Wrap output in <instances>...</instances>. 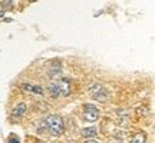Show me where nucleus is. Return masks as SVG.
I'll list each match as a JSON object with an SVG mask.
<instances>
[{
    "mask_svg": "<svg viewBox=\"0 0 155 143\" xmlns=\"http://www.w3.org/2000/svg\"><path fill=\"white\" fill-rule=\"evenodd\" d=\"M43 125V130H46L48 133H50L52 136H59L65 130V123L63 119L58 115H49L46 116L42 122Z\"/></svg>",
    "mask_w": 155,
    "mask_h": 143,
    "instance_id": "f257e3e1",
    "label": "nucleus"
},
{
    "mask_svg": "<svg viewBox=\"0 0 155 143\" xmlns=\"http://www.w3.org/2000/svg\"><path fill=\"white\" fill-rule=\"evenodd\" d=\"M83 119L88 122H96L99 119V110L94 105H83Z\"/></svg>",
    "mask_w": 155,
    "mask_h": 143,
    "instance_id": "f03ea898",
    "label": "nucleus"
},
{
    "mask_svg": "<svg viewBox=\"0 0 155 143\" xmlns=\"http://www.w3.org/2000/svg\"><path fill=\"white\" fill-rule=\"evenodd\" d=\"M91 94H92V97L96 100H99V102H106L108 100V90L105 87H102L99 84H96L94 87L91 89Z\"/></svg>",
    "mask_w": 155,
    "mask_h": 143,
    "instance_id": "7ed1b4c3",
    "label": "nucleus"
},
{
    "mask_svg": "<svg viewBox=\"0 0 155 143\" xmlns=\"http://www.w3.org/2000/svg\"><path fill=\"white\" fill-rule=\"evenodd\" d=\"M56 86H58V90H59V96H68L71 93V80L69 79L56 80Z\"/></svg>",
    "mask_w": 155,
    "mask_h": 143,
    "instance_id": "20e7f679",
    "label": "nucleus"
},
{
    "mask_svg": "<svg viewBox=\"0 0 155 143\" xmlns=\"http://www.w3.org/2000/svg\"><path fill=\"white\" fill-rule=\"evenodd\" d=\"M25 112H26V105L25 103H19V105L13 109V112H12V120H17V119H20L23 115H25Z\"/></svg>",
    "mask_w": 155,
    "mask_h": 143,
    "instance_id": "39448f33",
    "label": "nucleus"
},
{
    "mask_svg": "<svg viewBox=\"0 0 155 143\" xmlns=\"http://www.w3.org/2000/svg\"><path fill=\"white\" fill-rule=\"evenodd\" d=\"M22 87L28 92H32V93H36V94H43V89L39 87V86H33V84H28V83H23Z\"/></svg>",
    "mask_w": 155,
    "mask_h": 143,
    "instance_id": "423d86ee",
    "label": "nucleus"
},
{
    "mask_svg": "<svg viewBox=\"0 0 155 143\" xmlns=\"http://www.w3.org/2000/svg\"><path fill=\"white\" fill-rule=\"evenodd\" d=\"M46 89H48V92H49V94L52 97H58V96H59V90H58V86H56V80L49 82V84L46 86Z\"/></svg>",
    "mask_w": 155,
    "mask_h": 143,
    "instance_id": "0eeeda50",
    "label": "nucleus"
},
{
    "mask_svg": "<svg viewBox=\"0 0 155 143\" xmlns=\"http://www.w3.org/2000/svg\"><path fill=\"white\" fill-rule=\"evenodd\" d=\"M82 136L83 138H95L96 135H98V132H96V129L95 127H85V129H82Z\"/></svg>",
    "mask_w": 155,
    "mask_h": 143,
    "instance_id": "6e6552de",
    "label": "nucleus"
},
{
    "mask_svg": "<svg viewBox=\"0 0 155 143\" xmlns=\"http://www.w3.org/2000/svg\"><path fill=\"white\" fill-rule=\"evenodd\" d=\"M61 70H62L61 62H59V60H55V66H50V67H49V76H50V77H52V76L55 77Z\"/></svg>",
    "mask_w": 155,
    "mask_h": 143,
    "instance_id": "1a4fd4ad",
    "label": "nucleus"
},
{
    "mask_svg": "<svg viewBox=\"0 0 155 143\" xmlns=\"http://www.w3.org/2000/svg\"><path fill=\"white\" fill-rule=\"evenodd\" d=\"M145 140H147V136L142 132H139L137 135H134V138L131 139V143H145Z\"/></svg>",
    "mask_w": 155,
    "mask_h": 143,
    "instance_id": "9d476101",
    "label": "nucleus"
},
{
    "mask_svg": "<svg viewBox=\"0 0 155 143\" xmlns=\"http://www.w3.org/2000/svg\"><path fill=\"white\" fill-rule=\"evenodd\" d=\"M20 140H19V138H17L16 135H13L12 133L10 136H9V139H7V143H19Z\"/></svg>",
    "mask_w": 155,
    "mask_h": 143,
    "instance_id": "9b49d317",
    "label": "nucleus"
},
{
    "mask_svg": "<svg viewBox=\"0 0 155 143\" xmlns=\"http://www.w3.org/2000/svg\"><path fill=\"white\" fill-rule=\"evenodd\" d=\"M85 143H99V142H96V140H92V139H88Z\"/></svg>",
    "mask_w": 155,
    "mask_h": 143,
    "instance_id": "f8f14e48",
    "label": "nucleus"
},
{
    "mask_svg": "<svg viewBox=\"0 0 155 143\" xmlns=\"http://www.w3.org/2000/svg\"><path fill=\"white\" fill-rule=\"evenodd\" d=\"M30 2H36V0H30Z\"/></svg>",
    "mask_w": 155,
    "mask_h": 143,
    "instance_id": "ddd939ff",
    "label": "nucleus"
}]
</instances>
